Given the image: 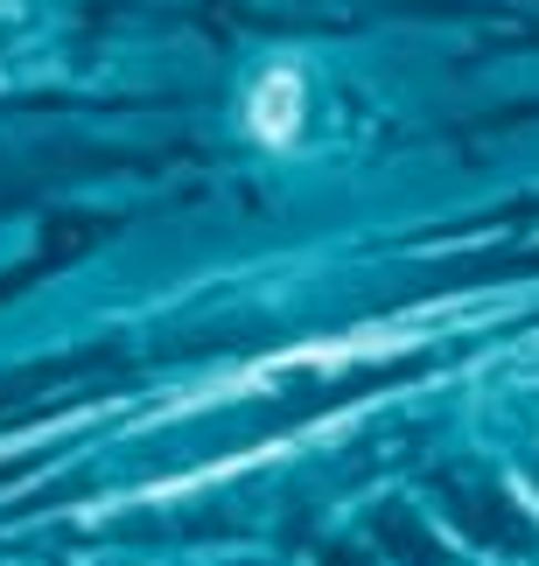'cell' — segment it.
<instances>
[{"label": "cell", "mask_w": 539, "mask_h": 566, "mask_svg": "<svg viewBox=\"0 0 539 566\" xmlns=\"http://www.w3.org/2000/svg\"><path fill=\"white\" fill-rule=\"evenodd\" d=\"M8 475H14V469H8V462H0V483H8Z\"/></svg>", "instance_id": "cell-5"}, {"label": "cell", "mask_w": 539, "mask_h": 566, "mask_svg": "<svg viewBox=\"0 0 539 566\" xmlns=\"http://www.w3.org/2000/svg\"><path fill=\"white\" fill-rule=\"evenodd\" d=\"M539 273V245L532 252H469V259H448V266L427 273V287H469V280H526Z\"/></svg>", "instance_id": "cell-3"}, {"label": "cell", "mask_w": 539, "mask_h": 566, "mask_svg": "<svg viewBox=\"0 0 539 566\" xmlns=\"http://www.w3.org/2000/svg\"><path fill=\"white\" fill-rule=\"evenodd\" d=\"M379 538H385V546H393L400 559H414V566H442L435 538H421V532H414V517H406V511H379Z\"/></svg>", "instance_id": "cell-4"}, {"label": "cell", "mask_w": 539, "mask_h": 566, "mask_svg": "<svg viewBox=\"0 0 539 566\" xmlns=\"http://www.w3.org/2000/svg\"><path fill=\"white\" fill-rule=\"evenodd\" d=\"M442 490H448V511L463 517V532H469V538H490V546H505V553H532V546H539V532L519 517V504H511L498 483L442 475Z\"/></svg>", "instance_id": "cell-1"}, {"label": "cell", "mask_w": 539, "mask_h": 566, "mask_svg": "<svg viewBox=\"0 0 539 566\" xmlns=\"http://www.w3.org/2000/svg\"><path fill=\"white\" fill-rule=\"evenodd\" d=\"M120 350H77V357H56V364H29V371L0 378V427H21L35 412H56L50 391L71 385V378H92V371H120Z\"/></svg>", "instance_id": "cell-2"}]
</instances>
